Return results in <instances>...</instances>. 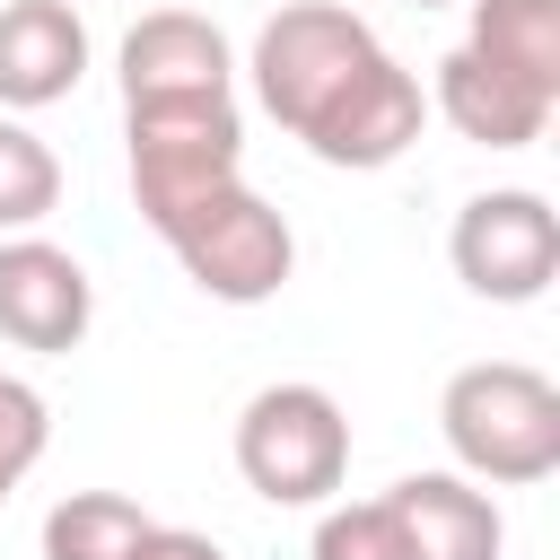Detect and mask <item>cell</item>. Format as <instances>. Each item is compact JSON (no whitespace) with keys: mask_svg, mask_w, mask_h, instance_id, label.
Listing matches in <instances>:
<instances>
[{"mask_svg":"<svg viewBox=\"0 0 560 560\" xmlns=\"http://www.w3.org/2000/svg\"><path fill=\"white\" fill-rule=\"evenodd\" d=\"M245 70H254L262 114L289 140H306L324 166H394L420 140V122H429V88L341 0L271 9Z\"/></svg>","mask_w":560,"mask_h":560,"instance_id":"1","label":"cell"},{"mask_svg":"<svg viewBox=\"0 0 560 560\" xmlns=\"http://www.w3.org/2000/svg\"><path fill=\"white\" fill-rule=\"evenodd\" d=\"M140 219L166 236V254L192 271V289H210L219 306H262V298H280V280H289V262H298L289 219L245 184V166L140 201Z\"/></svg>","mask_w":560,"mask_h":560,"instance_id":"2","label":"cell"},{"mask_svg":"<svg viewBox=\"0 0 560 560\" xmlns=\"http://www.w3.org/2000/svg\"><path fill=\"white\" fill-rule=\"evenodd\" d=\"M438 429H446V455L464 464V481L525 490V481L560 472V385L525 359L455 368L438 394Z\"/></svg>","mask_w":560,"mask_h":560,"instance_id":"3","label":"cell"},{"mask_svg":"<svg viewBox=\"0 0 560 560\" xmlns=\"http://www.w3.org/2000/svg\"><path fill=\"white\" fill-rule=\"evenodd\" d=\"M236 472L271 508H324L350 472V420L324 385H262L236 411Z\"/></svg>","mask_w":560,"mask_h":560,"instance_id":"4","label":"cell"},{"mask_svg":"<svg viewBox=\"0 0 560 560\" xmlns=\"http://www.w3.org/2000/svg\"><path fill=\"white\" fill-rule=\"evenodd\" d=\"M446 262L472 298L490 306H534L551 280H560V210L525 184L508 192H472L446 228Z\"/></svg>","mask_w":560,"mask_h":560,"instance_id":"5","label":"cell"},{"mask_svg":"<svg viewBox=\"0 0 560 560\" xmlns=\"http://www.w3.org/2000/svg\"><path fill=\"white\" fill-rule=\"evenodd\" d=\"M122 114H158V105H219L236 96V61L228 35L192 9H149L122 35Z\"/></svg>","mask_w":560,"mask_h":560,"instance_id":"6","label":"cell"},{"mask_svg":"<svg viewBox=\"0 0 560 560\" xmlns=\"http://www.w3.org/2000/svg\"><path fill=\"white\" fill-rule=\"evenodd\" d=\"M88 324H96V280H88V262L61 254L52 236H9V245H0V332H9L18 350L61 359V350L88 341Z\"/></svg>","mask_w":560,"mask_h":560,"instance_id":"7","label":"cell"},{"mask_svg":"<svg viewBox=\"0 0 560 560\" xmlns=\"http://www.w3.org/2000/svg\"><path fill=\"white\" fill-rule=\"evenodd\" d=\"M88 79V18L70 0H0V114L61 105Z\"/></svg>","mask_w":560,"mask_h":560,"instance_id":"8","label":"cell"},{"mask_svg":"<svg viewBox=\"0 0 560 560\" xmlns=\"http://www.w3.org/2000/svg\"><path fill=\"white\" fill-rule=\"evenodd\" d=\"M429 105L472 140V149H534L542 131H551V96H534L525 79H508V70H490L481 52H446L438 61V79H429Z\"/></svg>","mask_w":560,"mask_h":560,"instance_id":"9","label":"cell"},{"mask_svg":"<svg viewBox=\"0 0 560 560\" xmlns=\"http://www.w3.org/2000/svg\"><path fill=\"white\" fill-rule=\"evenodd\" d=\"M402 534H411V560H499L508 525H499V499L464 472H411L385 490Z\"/></svg>","mask_w":560,"mask_h":560,"instance_id":"10","label":"cell"},{"mask_svg":"<svg viewBox=\"0 0 560 560\" xmlns=\"http://www.w3.org/2000/svg\"><path fill=\"white\" fill-rule=\"evenodd\" d=\"M464 52H481L490 70H508L560 105V0H472Z\"/></svg>","mask_w":560,"mask_h":560,"instance_id":"11","label":"cell"},{"mask_svg":"<svg viewBox=\"0 0 560 560\" xmlns=\"http://www.w3.org/2000/svg\"><path fill=\"white\" fill-rule=\"evenodd\" d=\"M158 516L122 490H70L52 516H44V560H131V542L149 534Z\"/></svg>","mask_w":560,"mask_h":560,"instance_id":"12","label":"cell"},{"mask_svg":"<svg viewBox=\"0 0 560 560\" xmlns=\"http://www.w3.org/2000/svg\"><path fill=\"white\" fill-rule=\"evenodd\" d=\"M52 201H61V158H52L18 114H0V228L26 236Z\"/></svg>","mask_w":560,"mask_h":560,"instance_id":"13","label":"cell"},{"mask_svg":"<svg viewBox=\"0 0 560 560\" xmlns=\"http://www.w3.org/2000/svg\"><path fill=\"white\" fill-rule=\"evenodd\" d=\"M306 560H411V534H402L394 499L376 490V499L324 508V525H315V551H306Z\"/></svg>","mask_w":560,"mask_h":560,"instance_id":"14","label":"cell"},{"mask_svg":"<svg viewBox=\"0 0 560 560\" xmlns=\"http://www.w3.org/2000/svg\"><path fill=\"white\" fill-rule=\"evenodd\" d=\"M44 446H52V411H44V394H35L26 376H0V508H9V490L44 464Z\"/></svg>","mask_w":560,"mask_h":560,"instance_id":"15","label":"cell"},{"mask_svg":"<svg viewBox=\"0 0 560 560\" xmlns=\"http://www.w3.org/2000/svg\"><path fill=\"white\" fill-rule=\"evenodd\" d=\"M131 560H228L210 534H184V525H149L140 542H131Z\"/></svg>","mask_w":560,"mask_h":560,"instance_id":"16","label":"cell"},{"mask_svg":"<svg viewBox=\"0 0 560 560\" xmlns=\"http://www.w3.org/2000/svg\"><path fill=\"white\" fill-rule=\"evenodd\" d=\"M420 9H446V0H420Z\"/></svg>","mask_w":560,"mask_h":560,"instance_id":"17","label":"cell"}]
</instances>
